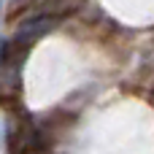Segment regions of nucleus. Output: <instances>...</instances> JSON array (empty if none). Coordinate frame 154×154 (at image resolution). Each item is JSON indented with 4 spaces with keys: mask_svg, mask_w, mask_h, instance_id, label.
Returning a JSON list of instances; mask_svg holds the SVG:
<instances>
[{
    "mask_svg": "<svg viewBox=\"0 0 154 154\" xmlns=\"http://www.w3.org/2000/svg\"><path fill=\"white\" fill-rule=\"evenodd\" d=\"M32 3H35V0H8V14H16V11L32 5Z\"/></svg>",
    "mask_w": 154,
    "mask_h": 154,
    "instance_id": "nucleus-2",
    "label": "nucleus"
},
{
    "mask_svg": "<svg viewBox=\"0 0 154 154\" xmlns=\"http://www.w3.org/2000/svg\"><path fill=\"white\" fill-rule=\"evenodd\" d=\"M57 24H60V16L57 14H51V11H35V14H30L27 19H22L16 24V30L11 35V43L19 46V49H30L41 38H46Z\"/></svg>",
    "mask_w": 154,
    "mask_h": 154,
    "instance_id": "nucleus-1",
    "label": "nucleus"
},
{
    "mask_svg": "<svg viewBox=\"0 0 154 154\" xmlns=\"http://www.w3.org/2000/svg\"><path fill=\"white\" fill-rule=\"evenodd\" d=\"M0 11H3V0H0Z\"/></svg>",
    "mask_w": 154,
    "mask_h": 154,
    "instance_id": "nucleus-3",
    "label": "nucleus"
}]
</instances>
